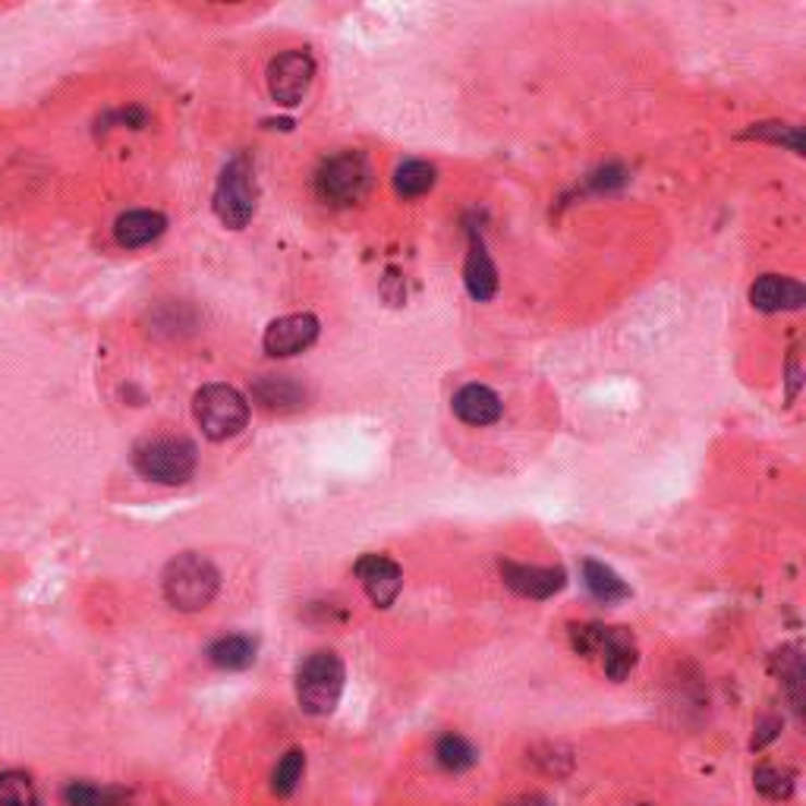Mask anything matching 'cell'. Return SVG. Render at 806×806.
Instances as JSON below:
<instances>
[{"instance_id": "1", "label": "cell", "mask_w": 806, "mask_h": 806, "mask_svg": "<svg viewBox=\"0 0 806 806\" xmlns=\"http://www.w3.org/2000/svg\"><path fill=\"white\" fill-rule=\"evenodd\" d=\"M161 589L167 605H173L177 612H202L215 602L221 589V574L208 557L187 552L167 564L161 574Z\"/></svg>"}, {"instance_id": "2", "label": "cell", "mask_w": 806, "mask_h": 806, "mask_svg": "<svg viewBox=\"0 0 806 806\" xmlns=\"http://www.w3.org/2000/svg\"><path fill=\"white\" fill-rule=\"evenodd\" d=\"M344 681H347V671L337 652L328 649H318V652H309L306 659L297 667V702L306 715H332L340 702L344 694Z\"/></svg>"}, {"instance_id": "3", "label": "cell", "mask_w": 806, "mask_h": 806, "mask_svg": "<svg viewBox=\"0 0 806 806\" xmlns=\"http://www.w3.org/2000/svg\"><path fill=\"white\" fill-rule=\"evenodd\" d=\"M195 445L180 435H155L140 442L133 450L136 473L161 485H183L195 473Z\"/></svg>"}, {"instance_id": "4", "label": "cell", "mask_w": 806, "mask_h": 806, "mask_svg": "<svg viewBox=\"0 0 806 806\" xmlns=\"http://www.w3.org/2000/svg\"><path fill=\"white\" fill-rule=\"evenodd\" d=\"M195 422L202 425L205 438L227 442L240 435L250 422V404L246 397L230 385H205L193 400Z\"/></svg>"}, {"instance_id": "5", "label": "cell", "mask_w": 806, "mask_h": 806, "mask_svg": "<svg viewBox=\"0 0 806 806\" xmlns=\"http://www.w3.org/2000/svg\"><path fill=\"white\" fill-rule=\"evenodd\" d=\"M372 187V167L362 152H337L328 161H322L315 173V193L325 205L344 208L360 202Z\"/></svg>"}, {"instance_id": "6", "label": "cell", "mask_w": 806, "mask_h": 806, "mask_svg": "<svg viewBox=\"0 0 806 806\" xmlns=\"http://www.w3.org/2000/svg\"><path fill=\"white\" fill-rule=\"evenodd\" d=\"M255 199H258V187H255V170L246 155L233 158L230 165L221 170V180L215 187V215L227 224L230 230H240L252 221L255 215Z\"/></svg>"}, {"instance_id": "7", "label": "cell", "mask_w": 806, "mask_h": 806, "mask_svg": "<svg viewBox=\"0 0 806 806\" xmlns=\"http://www.w3.org/2000/svg\"><path fill=\"white\" fill-rule=\"evenodd\" d=\"M312 80H315V60L306 51H284L268 63V92L280 108L300 105Z\"/></svg>"}, {"instance_id": "8", "label": "cell", "mask_w": 806, "mask_h": 806, "mask_svg": "<svg viewBox=\"0 0 806 806\" xmlns=\"http://www.w3.org/2000/svg\"><path fill=\"white\" fill-rule=\"evenodd\" d=\"M318 337V318L309 315V312H297V315H284V318H275L268 328H265V337H262V347L268 357H297L303 353L306 347L315 344Z\"/></svg>"}, {"instance_id": "9", "label": "cell", "mask_w": 806, "mask_h": 806, "mask_svg": "<svg viewBox=\"0 0 806 806\" xmlns=\"http://www.w3.org/2000/svg\"><path fill=\"white\" fill-rule=\"evenodd\" d=\"M357 577L375 609H390L404 589V570L385 555H362L357 561Z\"/></svg>"}, {"instance_id": "10", "label": "cell", "mask_w": 806, "mask_h": 806, "mask_svg": "<svg viewBox=\"0 0 806 806\" xmlns=\"http://www.w3.org/2000/svg\"><path fill=\"white\" fill-rule=\"evenodd\" d=\"M501 577L507 589H514L524 599H552L567 586V574L561 567H539V564L501 561Z\"/></svg>"}, {"instance_id": "11", "label": "cell", "mask_w": 806, "mask_h": 806, "mask_svg": "<svg viewBox=\"0 0 806 806\" xmlns=\"http://www.w3.org/2000/svg\"><path fill=\"white\" fill-rule=\"evenodd\" d=\"M592 659L602 662L605 674L612 681H624L637 667V662H640V649H637V640H634L630 630H624V627H602Z\"/></svg>"}, {"instance_id": "12", "label": "cell", "mask_w": 806, "mask_h": 806, "mask_svg": "<svg viewBox=\"0 0 806 806\" xmlns=\"http://www.w3.org/2000/svg\"><path fill=\"white\" fill-rule=\"evenodd\" d=\"M750 303L759 312H791L806 303V290L801 280L766 275L750 287Z\"/></svg>"}, {"instance_id": "13", "label": "cell", "mask_w": 806, "mask_h": 806, "mask_svg": "<svg viewBox=\"0 0 806 806\" xmlns=\"http://www.w3.org/2000/svg\"><path fill=\"white\" fill-rule=\"evenodd\" d=\"M464 280H467V290L476 303H485L498 293V272L489 258L482 233H476V230H470V255L464 265Z\"/></svg>"}, {"instance_id": "14", "label": "cell", "mask_w": 806, "mask_h": 806, "mask_svg": "<svg viewBox=\"0 0 806 806\" xmlns=\"http://www.w3.org/2000/svg\"><path fill=\"white\" fill-rule=\"evenodd\" d=\"M252 400L268 413H293L303 407L306 390L300 388L290 375H262L252 385Z\"/></svg>"}, {"instance_id": "15", "label": "cell", "mask_w": 806, "mask_h": 806, "mask_svg": "<svg viewBox=\"0 0 806 806\" xmlns=\"http://www.w3.org/2000/svg\"><path fill=\"white\" fill-rule=\"evenodd\" d=\"M167 230V218L161 212H148V208H140V212H127L120 215L117 224H113V237L120 246L127 250H140L145 243L158 240Z\"/></svg>"}, {"instance_id": "16", "label": "cell", "mask_w": 806, "mask_h": 806, "mask_svg": "<svg viewBox=\"0 0 806 806\" xmlns=\"http://www.w3.org/2000/svg\"><path fill=\"white\" fill-rule=\"evenodd\" d=\"M501 397L485 385H467L454 394V413L467 425H492L501 419Z\"/></svg>"}, {"instance_id": "17", "label": "cell", "mask_w": 806, "mask_h": 806, "mask_svg": "<svg viewBox=\"0 0 806 806\" xmlns=\"http://www.w3.org/2000/svg\"><path fill=\"white\" fill-rule=\"evenodd\" d=\"M255 640L246 634H230L208 646V662L221 671H243L255 662Z\"/></svg>"}, {"instance_id": "18", "label": "cell", "mask_w": 806, "mask_h": 806, "mask_svg": "<svg viewBox=\"0 0 806 806\" xmlns=\"http://www.w3.org/2000/svg\"><path fill=\"white\" fill-rule=\"evenodd\" d=\"M584 584L592 592V599H599L605 605L630 599V586L624 584L612 567L602 564V561H584Z\"/></svg>"}, {"instance_id": "19", "label": "cell", "mask_w": 806, "mask_h": 806, "mask_svg": "<svg viewBox=\"0 0 806 806\" xmlns=\"http://www.w3.org/2000/svg\"><path fill=\"white\" fill-rule=\"evenodd\" d=\"M63 804L67 806H130V797L120 787H101L88 781H70L63 787Z\"/></svg>"}, {"instance_id": "20", "label": "cell", "mask_w": 806, "mask_h": 806, "mask_svg": "<svg viewBox=\"0 0 806 806\" xmlns=\"http://www.w3.org/2000/svg\"><path fill=\"white\" fill-rule=\"evenodd\" d=\"M435 759H438V766L447 769V772H467V769H473L476 762H479V753H476V747L467 737L445 734L435 744Z\"/></svg>"}, {"instance_id": "21", "label": "cell", "mask_w": 806, "mask_h": 806, "mask_svg": "<svg viewBox=\"0 0 806 806\" xmlns=\"http://www.w3.org/2000/svg\"><path fill=\"white\" fill-rule=\"evenodd\" d=\"M435 167L429 161H404V165L394 170V190L407 199H417V195H425L432 187H435Z\"/></svg>"}, {"instance_id": "22", "label": "cell", "mask_w": 806, "mask_h": 806, "mask_svg": "<svg viewBox=\"0 0 806 806\" xmlns=\"http://www.w3.org/2000/svg\"><path fill=\"white\" fill-rule=\"evenodd\" d=\"M306 775V753L303 750H287L278 759L275 772H272V794L278 797H293L300 781Z\"/></svg>"}, {"instance_id": "23", "label": "cell", "mask_w": 806, "mask_h": 806, "mask_svg": "<svg viewBox=\"0 0 806 806\" xmlns=\"http://www.w3.org/2000/svg\"><path fill=\"white\" fill-rule=\"evenodd\" d=\"M753 784L769 801H787L794 794V775L787 769H779V766H759L753 772Z\"/></svg>"}, {"instance_id": "24", "label": "cell", "mask_w": 806, "mask_h": 806, "mask_svg": "<svg viewBox=\"0 0 806 806\" xmlns=\"http://www.w3.org/2000/svg\"><path fill=\"white\" fill-rule=\"evenodd\" d=\"M0 806H41L26 772H0Z\"/></svg>"}, {"instance_id": "25", "label": "cell", "mask_w": 806, "mask_h": 806, "mask_svg": "<svg viewBox=\"0 0 806 806\" xmlns=\"http://www.w3.org/2000/svg\"><path fill=\"white\" fill-rule=\"evenodd\" d=\"M747 136H762V140L791 145L794 152H804V136H801V130H797V127H784V123H762V127L750 130Z\"/></svg>"}, {"instance_id": "26", "label": "cell", "mask_w": 806, "mask_h": 806, "mask_svg": "<svg viewBox=\"0 0 806 806\" xmlns=\"http://www.w3.org/2000/svg\"><path fill=\"white\" fill-rule=\"evenodd\" d=\"M779 727L781 724L775 722V719H772V722L759 724V731H762V734H756V737H753V747H766L772 737H779Z\"/></svg>"}, {"instance_id": "27", "label": "cell", "mask_w": 806, "mask_h": 806, "mask_svg": "<svg viewBox=\"0 0 806 806\" xmlns=\"http://www.w3.org/2000/svg\"><path fill=\"white\" fill-rule=\"evenodd\" d=\"M507 806H557V804H552L549 797H539V794H532V797H517V801H510Z\"/></svg>"}]
</instances>
